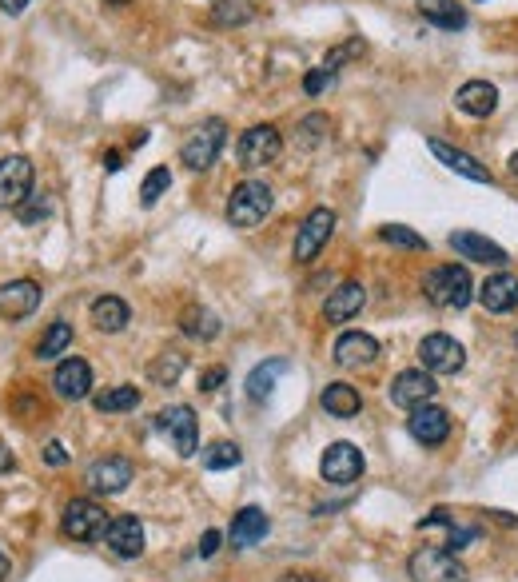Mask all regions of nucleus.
Returning a JSON list of instances; mask_svg holds the SVG:
<instances>
[{
    "instance_id": "nucleus-1",
    "label": "nucleus",
    "mask_w": 518,
    "mask_h": 582,
    "mask_svg": "<svg viewBox=\"0 0 518 582\" xmlns=\"http://www.w3.org/2000/svg\"><path fill=\"white\" fill-rule=\"evenodd\" d=\"M275 208V192L263 184V180H244L232 188L228 196V224L232 228H259Z\"/></svg>"
},
{
    "instance_id": "nucleus-2",
    "label": "nucleus",
    "mask_w": 518,
    "mask_h": 582,
    "mask_svg": "<svg viewBox=\"0 0 518 582\" xmlns=\"http://www.w3.org/2000/svg\"><path fill=\"white\" fill-rule=\"evenodd\" d=\"M423 295L435 303V307H467L475 299V284H471V272L463 264H443V268H431L423 276Z\"/></svg>"
},
{
    "instance_id": "nucleus-3",
    "label": "nucleus",
    "mask_w": 518,
    "mask_h": 582,
    "mask_svg": "<svg viewBox=\"0 0 518 582\" xmlns=\"http://www.w3.org/2000/svg\"><path fill=\"white\" fill-rule=\"evenodd\" d=\"M224 140H228V124H224L220 116H212V120H204V124H196V128L188 132V140L180 144V160H184L192 172H208V168L220 160Z\"/></svg>"
},
{
    "instance_id": "nucleus-4",
    "label": "nucleus",
    "mask_w": 518,
    "mask_h": 582,
    "mask_svg": "<svg viewBox=\"0 0 518 582\" xmlns=\"http://www.w3.org/2000/svg\"><path fill=\"white\" fill-rule=\"evenodd\" d=\"M407 575L415 582H467V567L455 559V551L419 547V551L407 559Z\"/></svg>"
},
{
    "instance_id": "nucleus-5",
    "label": "nucleus",
    "mask_w": 518,
    "mask_h": 582,
    "mask_svg": "<svg viewBox=\"0 0 518 582\" xmlns=\"http://www.w3.org/2000/svg\"><path fill=\"white\" fill-rule=\"evenodd\" d=\"M104 527H108V511L96 503V499H72L64 507V519H60V531L76 543H96L104 539Z\"/></svg>"
},
{
    "instance_id": "nucleus-6",
    "label": "nucleus",
    "mask_w": 518,
    "mask_h": 582,
    "mask_svg": "<svg viewBox=\"0 0 518 582\" xmlns=\"http://www.w3.org/2000/svg\"><path fill=\"white\" fill-rule=\"evenodd\" d=\"M331 236H335V212H331V208L307 212L303 224L295 228V260H299V264H311V260L327 248Z\"/></svg>"
},
{
    "instance_id": "nucleus-7",
    "label": "nucleus",
    "mask_w": 518,
    "mask_h": 582,
    "mask_svg": "<svg viewBox=\"0 0 518 582\" xmlns=\"http://www.w3.org/2000/svg\"><path fill=\"white\" fill-rule=\"evenodd\" d=\"M156 419H160V431L172 439L176 455H180V459H192L196 447H200V423H196V411H192L188 403H176V407H164Z\"/></svg>"
},
{
    "instance_id": "nucleus-8",
    "label": "nucleus",
    "mask_w": 518,
    "mask_h": 582,
    "mask_svg": "<svg viewBox=\"0 0 518 582\" xmlns=\"http://www.w3.org/2000/svg\"><path fill=\"white\" fill-rule=\"evenodd\" d=\"M419 363H423V371H431V375H455V371H463L467 351H463L459 339L435 331V335H427V339L419 343Z\"/></svg>"
},
{
    "instance_id": "nucleus-9",
    "label": "nucleus",
    "mask_w": 518,
    "mask_h": 582,
    "mask_svg": "<svg viewBox=\"0 0 518 582\" xmlns=\"http://www.w3.org/2000/svg\"><path fill=\"white\" fill-rule=\"evenodd\" d=\"M363 451L355 447V443H331L327 451H323V459H319V475H323V483H335V487H351V483H359V475H363Z\"/></svg>"
},
{
    "instance_id": "nucleus-10",
    "label": "nucleus",
    "mask_w": 518,
    "mask_h": 582,
    "mask_svg": "<svg viewBox=\"0 0 518 582\" xmlns=\"http://www.w3.org/2000/svg\"><path fill=\"white\" fill-rule=\"evenodd\" d=\"M279 152H283V136H279L275 124H256V128H248V132L240 136V148H236V156H240L244 168H267V164L279 160Z\"/></svg>"
},
{
    "instance_id": "nucleus-11",
    "label": "nucleus",
    "mask_w": 518,
    "mask_h": 582,
    "mask_svg": "<svg viewBox=\"0 0 518 582\" xmlns=\"http://www.w3.org/2000/svg\"><path fill=\"white\" fill-rule=\"evenodd\" d=\"M435 391H439V387H435V375L423 371V367H411V371H399V375H395V383H391V403L415 411V407L431 403Z\"/></svg>"
},
{
    "instance_id": "nucleus-12",
    "label": "nucleus",
    "mask_w": 518,
    "mask_h": 582,
    "mask_svg": "<svg viewBox=\"0 0 518 582\" xmlns=\"http://www.w3.org/2000/svg\"><path fill=\"white\" fill-rule=\"evenodd\" d=\"M52 391H56V399H68V403L88 399V395H92V367H88L84 359L68 355V359L56 363V371H52Z\"/></svg>"
},
{
    "instance_id": "nucleus-13",
    "label": "nucleus",
    "mask_w": 518,
    "mask_h": 582,
    "mask_svg": "<svg viewBox=\"0 0 518 582\" xmlns=\"http://www.w3.org/2000/svg\"><path fill=\"white\" fill-rule=\"evenodd\" d=\"M104 547L116 555V559H140L144 555V527L136 515H116L108 519L104 527Z\"/></svg>"
},
{
    "instance_id": "nucleus-14",
    "label": "nucleus",
    "mask_w": 518,
    "mask_h": 582,
    "mask_svg": "<svg viewBox=\"0 0 518 582\" xmlns=\"http://www.w3.org/2000/svg\"><path fill=\"white\" fill-rule=\"evenodd\" d=\"M32 196V164L24 156L0 160V208H20Z\"/></svg>"
},
{
    "instance_id": "nucleus-15",
    "label": "nucleus",
    "mask_w": 518,
    "mask_h": 582,
    "mask_svg": "<svg viewBox=\"0 0 518 582\" xmlns=\"http://www.w3.org/2000/svg\"><path fill=\"white\" fill-rule=\"evenodd\" d=\"M427 148H431V156H435L439 164H447L455 176H467V180H475V184H495L491 168L479 164L471 152H463V148H455V144H447V140H439V136H431Z\"/></svg>"
},
{
    "instance_id": "nucleus-16",
    "label": "nucleus",
    "mask_w": 518,
    "mask_h": 582,
    "mask_svg": "<svg viewBox=\"0 0 518 582\" xmlns=\"http://www.w3.org/2000/svg\"><path fill=\"white\" fill-rule=\"evenodd\" d=\"M407 431H411L415 443H423V447H439V443H447V435H451V415H447L443 407H435V403H423V407L411 411Z\"/></svg>"
},
{
    "instance_id": "nucleus-17",
    "label": "nucleus",
    "mask_w": 518,
    "mask_h": 582,
    "mask_svg": "<svg viewBox=\"0 0 518 582\" xmlns=\"http://www.w3.org/2000/svg\"><path fill=\"white\" fill-rule=\"evenodd\" d=\"M132 463L128 459H120V455H108V459H96L92 467H88V475H84V483L92 487V491H100V495H120L128 483H132Z\"/></svg>"
},
{
    "instance_id": "nucleus-18",
    "label": "nucleus",
    "mask_w": 518,
    "mask_h": 582,
    "mask_svg": "<svg viewBox=\"0 0 518 582\" xmlns=\"http://www.w3.org/2000/svg\"><path fill=\"white\" fill-rule=\"evenodd\" d=\"M379 359V339L367 331H343L335 339V363L339 367H371Z\"/></svg>"
},
{
    "instance_id": "nucleus-19",
    "label": "nucleus",
    "mask_w": 518,
    "mask_h": 582,
    "mask_svg": "<svg viewBox=\"0 0 518 582\" xmlns=\"http://www.w3.org/2000/svg\"><path fill=\"white\" fill-rule=\"evenodd\" d=\"M40 284L36 280H8L0 284V315L4 319H24L40 307Z\"/></svg>"
},
{
    "instance_id": "nucleus-20",
    "label": "nucleus",
    "mask_w": 518,
    "mask_h": 582,
    "mask_svg": "<svg viewBox=\"0 0 518 582\" xmlns=\"http://www.w3.org/2000/svg\"><path fill=\"white\" fill-rule=\"evenodd\" d=\"M451 248L463 260H475V264H491V268H503L507 264V252L495 240L479 236V232H451Z\"/></svg>"
},
{
    "instance_id": "nucleus-21",
    "label": "nucleus",
    "mask_w": 518,
    "mask_h": 582,
    "mask_svg": "<svg viewBox=\"0 0 518 582\" xmlns=\"http://www.w3.org/2000/svg\"><path fill=\"white\" fill-rule=\"evenodd\" d=\"M455 104H459L467 116L487 120V116L499 108V88H495L491 80H467V84L455 92Z\"/></svg>"
},
{
    "instance_id": "nucleus-22",
    "label": "nucleus",
    "mask_w": 518,
    "mask_h": 582,
    "mask_svg": "<svg viewBox=\"0 0 518 582\" xmlns=\"http://www.w3.org/2000/svg\"><path fill=\"white\" fill-rule=\"evenodd\" d=\"M479 303H483L487 311H495V315L515 311L518 307V276H511V272H495V276H487V284L479 288Z\"/></svg>"
},
{
    "instance_id": "nucleus-23",
    "label": "nucleus",
    "mask_w": 518,
    "mask_h": 582,
    "mask_svg": "<svg viewBox=\"0 0 518 582\" xmlns=\"http://www.w3.org/2000/svg\"><path fill=\"white\" fill-rule=\"evenodd\" d=\"M363 303H367V288L363 284H339L327 295V303H323V319L327 323H347V319H355L363 311Z\"/></svg>"
},
{
    "instance_id": "nucleus-24",
    "label": "nucleus",
    "mask_w": 518,
    "mask_h": 582,
    "mask_svg": "<svg viewBox=\"0 0 518 582\" xmlns=\"http://www.w3.org/2000/svg\"><path fill=\"white\" fill-rule=\"evenodd\" d=\"M267 531H271V519H267L259 507H244V511L232 519V547H236V551H248V547L263 543Z\"/></svg>"
},
{
    "instance_id": "nucleus-25",
    "label": "nucleus",
    "mask_w": 518,
    "mask_h": 582,
    "mask_svg": "<svg viewBox=\"0 0 518 582\" xmlns=\"http://www.w3.org/2000/svg\"><path fill=\"white\" fill-rule=\"evenodd\" d=\"M319 403H323V411L335 415V419H355L359 407H363V395H359V387H351V383H327L323 395H319Z\"/></svg>"
},
{
    "instance_id": "nucleus-26",
    "label": "nucleus",
    "mask_w": 518,
    "mask_h": 582,
    "mask_svg": "<svg viewBox=\"0 0 518 582\" xmlns=\"http://www.w3.org/2000/svg\"><path fill=\"white\" fill-rule=\"evenodd\" d=\"M128 319H132V311H128V303H124L120 295H100V299L92 303V323H96V331H104V335L124 331Z\"/></svg>"
},
{
    "instance_id": "nucleus-27",
    "label": "nucleus",
    "mask_w": 518,
    "mask_h": 582,
    "mask_svg": "<svg viewBox=\"0 0 518 582\" xmlns=\"http://www.w3.org/2000/svg\"><path fill=\"white\" fill-rule=\"evenodd\" d=\"M419 12H423V20H431L435 28H447V32L467 28V8L455 4V0H419Z\"/></svg>"
},
{
    "instance_id": "nucleus-28",
    "label": "nucleus",
    "mask_w": 518,
    "mask_h": 582,
    "mask_svg": "<svg viewBox=\"0 0 518 582\" xmlns=\"http://www.w3.org/2000/svg\"><path fill=\"white\" fill-rule=\"evenodd\" d=\"M92 407H96L100 415L132 411V407H140V391H136V387H128V383H120V387H108V391H100V395L92 399Z\"/></svg>"
},
{
    "instance_id": "nucleus-29",
    "label": "nucleus",
    "mask_w": 518,
    "mask_h": 582,
    "mask_svg": "<svg viewBox=\"0 0 518 582\" xmlns=\"http://www.w3.org/2000/svg\"><path fill=\"white\" fill-rule=\"evenodd\" d=\"M180 327H184V335H192V339H216V335H220V319H216L208 307H188V311L180 315Z\"/></svg>"
},
{
    "instance_id": "nucleus-30",
    "label": "nucleus",
    "mask_w": 518,
    "mask_h": 582,
    "mask_svg": "<svg viewBox=\"0 0 518 582\" xmlns=\"http://www.w3.org/2000/svg\"><path fill=\"white\" fill-rule=\"evenodd\" d=\"M287 371V363L283 359H267V363H259L256 371L248 375V399H267L271 395V387H275V379Z\"/></svg>"
},
{
    "instance_id": "nucleus-31",
    "label": "nucleus",
    "mask_w": 518,
    "mask_h": 582,
    "mask_svg": "<svg viewBox=\"0 0 518 582\" xmlns=\"http://www.w3.org/2000/svg\"><path fill=\"white\" fill-rule=\"evenodd\" d=\"M68 343H72V323L56 319V323H48L44 339L36 343V359H56V355H64V347H68Z\"/></svg>"
},
{
    "instance_id": "nucleus-32",
    "label": "nucleus",
    "mask_w": 518,
    "mask_h": 582,
    "mask_svg": "<svg viewBox=\"0 0 518 582\" xmlns=\"http://www.w3.org/2000/svg\"><path fill=\"white\" fill-rule=\"evenodd\" d=\"M168 188H172V172H168V168H152V172L144 176V184H140V204H144V208H156L160 196H168Z\"/></svg>"
},
{
    "instance_id": "nucleus-33",
    "label": "nucleus",
    "mask_w": 518,
    "mask_h": 582,
    "mask_svg": "<svg viewBox=\"0 0 518 582\" xmlns=\"http://www.w3.org/2000/svg\"><path fill=\"white\" fill-rule=\"evenodd\" d=\"M379 240H383V244H391V248H407V252H427V240H423L419 232L403 228V224H383V228H379Z\"/></svg>"
},
{
    "instance_id": "nucleus-34",
    "label": "nucleus",
    "mask_w": 518,
    "mask_h": 582,
    "mask_svg": "<svg viewBox=\"0 0 518 582\" xmlns=\"http://www.w3.org/2000/svg\"><path fill=\"white\" fill-rule=\"evenodd\" d=\"M148 375H152V383H160V387H172L180 375H184V355L180 351H164L152 367H148Z\"/></svg>"
},
{
    "instance_id": "nucleus-35",
    "label": "nucleus",
    "mask_w": 518,
    "mask_h": 582,
    "mask_svg": "<svg viewBox=\"0 0 518 582\" xmlns=\"http://www.w3.org/2000/svg\"><path fill=\"white\" fill-rule=\"evenodd\" d=\"M244 463V451L236 447V443H212L208 451H204V467L208 471H232V467H240Z\"/></svg>"
},
{
    "instance_id": "nucleus-36",
    "label": "nucleus",
    "mask_w": 518,
    "mask_h": 582,
    "mask_svg": "<svg viewBox=\"0 0 518 582\" xmlns=\"http://www.w3.org/2000/svg\"><path fill=\"white\" fill-rule=\"evenodd\" d=\"M252 16H256V8H252L248 0H220V4L212 8V20L224 24V28H228V24H248Z\"/></svg>"
},
{
    "instance_id": "nucleus-37",
    "label": "nucleus",
    "mask_w": 518,
    "mask_h": 582,
    "mask_svg": "<svg viewBox=\"0 0 518 582\" xmlns=\"http://www.w3.org/2000/svg\"><path fill=\"white\" fill-rule=\"evenodd\" d=\"M48 212H52V200H48V196H28V200L16 208V220H20V224H40V220H48Z\"/></svg>"
},
{
    "instance_id": "nucleus-38",
    "label": "nucleus",
    "mask_w": 518,
    "mask_h": 582,
    "mask_svg": "<svg viewBox=\"0 0 518 582\" xmlns=\"http://www.w3.org/2000/svg\"><path fill=\"white\" fill-rule=\"evenodd\" d=\"M331 80H335V72L319 64V68H311V72L303 76V92H307V96H319L323 88H331Z\"/></svg>"
},
{
    "instance_id": "nucleus-39",
    "label": "nucleus",
    "mask_w": 518,
    "mask_h": 582,
    "mask_svg": "<svg viewBox=\"0 0 518 582\" xmlns=\"http://www.w3.org/2000/svg\"><path fill=\"white\" fill-rule=\"evenodd\" d=\"M224 379H228V371H224V367H208V371L200 375V391H216Z\"/></svg>"
},
{
    "instance_id": "nucleus-40",
    "label": "nucleus",
    "mask_w": 518,
    "mask_h": 582,
    "mask_svg": "<svg viewBox=\"0 0 518 582\" xmlns=\"http://www.w3.org/2000/svg\"><path fill=\"white\" fill-rule=\"evenodd\" d=\"M44 463H48V467H64V463H68V451H64L60 443H48V447H44Z\"/></svg>"
},
{
    "instance_id": "nucleus-41",
    "label": "nucleus",
    "mask_w": 518,
    "mask_h": 582,
    "mask_svg": "<svg viewBox=\"0 0 518 582\" xmlns=\"http://www.w3.org/2000/svg\"><path fill=\"white\" fill-rule=\"evenodd\" d=\"M220 539H224L220 531H208V535L200 539V559H212V555L220 551Z\"/></svg>"
},
{
    "instance_id": "nucleus-42",
    "label": "nucleus",
    "mask_w": 518,
    "mask_h": 582,
    "mask_svg": "<svg viewBox=\"0 0 518 582\" xmlns=\"http://www.w3.org/2000/svg\"><path fill=\"white\" fill-rule=\"evenodd\" d=\"M28 4H32V0H0V12H4V16H20Z\"/></svg>"
},
{
    "instance_id": "nucleus-43",
    "label": "nucleus",
    "mask_w": 518,
    "mask_h": 582,
    "mask_svg": "<svg viewBox=\"0 0 518 582\" xmlns=\"http://www.w3.org/2000/svg\"><path fill=\"white\" fill-rule=\"evenodd\" d=\"M12 467H16L12 451H8V447H0V475H4V471H12Z\"/></svg>"
},
{
    "instance_id": "nucleus-44",
    "label": "nucleus",
    "mask_w": 518,
    "mask_h": 582,
    "mask_svg": "<svg viewBox=\"0 0 518 582\" xmlns=\"http://www.w3.org/2000/svg\"><path fill=\"white\" fill-rule=\"evenodd\" d=\"M104 168H108V172H120V168H124V164H120V152H108V156H104Z\"/></svg>"
},
{
    "instance_id": "nucleus-45",
    "label": "nucleus",
    "mask_w": 518,
    "mask_h": 582,
    "mask_svg": "<svg viewBox=\"0 0 518 582\" xmlns=\"http://www.w3.org/2000/svg\"><path fill=\"white\" fill-rule=\"evenodd\" d=\"M8 567H12V563H8V555H4V551H0V582L8 579Z\"/></svg>"
},
{
    "instance_id": "nucleus-46",
    "label": "nucleus",
    "mask_w": 518,
    "mask_h": 582,
    "mask_svg": "<svg viewBox=\"0 0 518 582\" xmlns=\"http://www.w3.org/2000/svg\"><path fill=\"white\" fill-rule=\"evenodd\" d=\"M279 582H319V579H311V575H283Z\"/></svg>"
},
{
    "instance_id": "nucleus-47",
    "label": "nucleus",
    "mask_w": 518,
    "mask_h": 582,
    "mask_svg": "<svg viewBox=\"0 0 518 582\" xmlns=\"http://www.w3.org/2000/svg\"><path fill=\"white\" fill-rule=\"evenodd\" d=\"M104 4H112V8H124V4H128V0H104Z\"/></svg>"
},
{
    "instance_id": "nucleus-48",
    "label": "nucleus",
    "mask_w": 518,
    "mask_h": 582,
    "mask_svg": "<svg viewBox=\"0 0 518 582\" xmlns=\"http://www.w3.org/2000/svg\"><path fill=\"white\" fill-rule=\"evenodd\" d=\"M511 172H515V176H518V152H515V156H511Z\"/></svg>"
},
{
    "instance_id": "nucleus-49",
    "label": "nucleus",
    "mask_w": 518,
    "mask_h": 582,
    "mask_svg": "<svg viewBox=\"0 0 518 582\" xmlns=\"http://www.w3.org/2000/svg\"><path fill=\"white\" fill-rule=\"evenodd\" d=\"M515 343H518V335H515Z\"/></svg>"
}]
</instances>
